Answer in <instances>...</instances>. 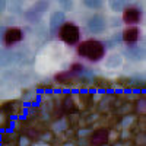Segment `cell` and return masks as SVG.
<instances>
[{"mask_svg": "<svg viewBox=\"0 0 146 146\" xmlns=\"http://www.w3.org/2000/svg\"><path fill=\"white\" fill-rule=\"evenodd\" d=\"M76 53L92 63H98L105 57V45L98 40H85L78 44Z\"/></svg>", "mask_w": 146, "mask_h": 146, "instance_id": "obj_1", "label": "cell"}, {"mask_svg": "<svg viewBox=\"0 0 146 146\" xmlns=\"http://www.w3.org/2000/svg\"><path fill=\"white\" fill-rule=\"evenodd\" d=\"M58 38L67 45H75L80 42V28L73 22H64L58 29Z\"/></svg>", "mask_w": 146, "mask_h": 146, "instance_id": "obj_2", "label": "cell"}, {"mask_svg": "<svg viewBox=\"0 0 146 146\" xmlns=\"http://www.w3.org/2000/svg\"><path fill=\"white\" fill-rule=\"evenodd\" d=\"M22 40H23V31L18 27L7 28L3 32V42L6 47H12V45L21 42Z\"/></svg>", "mask_w": 146, "mask_h": 146, "instance_id": "obj_3", "label": "cell"}, {"mask_svg": "<svg viewBox=\"0 0 146 146\" xmlns=\"http://www.w3.org/2000/svg\"><path fill=\"white\" fill-rule=\"evenodd\" d=\"M86 28L89 32L92 34H102L107 28V22H105V18L100 13H95L92 15L88 21H86Z\"/></svg>", "mask_w": 146, "mask_h": 146, "instance_id": "obj_4", "label": "cell"}, {"mask_svg": "<svg viewBox=\"0 0 146 146\" xmlns=\"http://www.w3.org/2000/svg\"><path fill=\"white\" fill-rule=\"evenodd\" d=\"M142 19V10L130 6V7H124L123 10V22L129 23V25H135V23H139Z\"/></svg>", "mask_w": 146, "mask_h": 146, "instance_id": "obj_5", "label": "cell"}, {"mask_svg": "<svg viewBox=\"0 0 146 146\" xmlns=\"http://www.w3.org/2000/svg\"><path fill=\"white\" fill-rule=\"evenodd\" d=\"M66 22V15L62 10H56L50 15V32L56 34L58 32V29L63 27V23Z\"/></svg>", "mask_w": 146, "mask_h": 146, "instance_id": "obj_6", "label": "cell"}, {"mask_svg": "<svg viewBox=\"0 0 146 146\" xmlns=\"http://www.w3.org/2000/svg\"><path fill=\"white\" fill-rule=\"evenodd\" d=\"M139 38H140V29L137 27H129L121 32V40H123L124 42H127V44L137 42Z\"/></svg>", "mask_w": 146, "mask_h": 146, "instance_id": "obj_7", "label": "cell"}, {"mask_svg": "<svg viewBox=\"0 0 146 146\" xmlns=\"http://www.w3.org/2000/svg\"><path fill=\"white\" fill-rule=\"evenodd\" d=\"M110 139V133L107 129H98L92 133L91 136V143L94 146H104Z\"/></svg>", "mask_w": 146, "mask_h": 146, "instance_id": "obj_8", "label": "cell"}, {"mask_svg": "<svg viewBox=\"0 0 146 146\" xmlns=\"http://www.w3.org/2000/svg\"><path fill=\"white\" fill-rule=\"evenodd\" d=\"M121 63H123V57L117 53L110 54L105 58V67H108V69H117V67L121 66Z\"/></svg>", "mask_w": 146, "mask_h": 146, "instance_id": "obj_9", "label": "cell"}, {"mask_svg": "<svg viewBox=\"0 0 146 146\" xmlns=\"http://www.w3.org/2000/svg\"><path fill=\"white\" fill-rule=\"evenodd\" d=\"M25 19H27L29 23H38V22L41 21V15H40L36 10L29 9V10L25 12Z\"/></svg>", "mask_w": 146, "mask_h": 146, "instance_id": "obj_10", "label": "cell"}, {"mask_svg": "<svg viewBox=\"0 0 146 146\" xmlns=\"http://www.w3.org/2000/svg\"><path fill=\"white\" fill-rule=\"evenodd\" d=\"M127 57L131 58V60H137V58H142L143 57V50H137V47H130L129 51H127Z\"/></svg>", "mask_w": 146, "mask_h": 146, "instance_id": "obj_11", "label": "cell"}, {"mask_svg": "<svg viewBox=\"0 0 146 146\" xmlns=\"http://www.w3.org/2000/svg\"><path fill=\"white\" fill-rule=\"evenodd\" d=\"M48 6H50V2H36L35 5H34V10H36L40 15H42L44 12H47V9H48Z\"/></svg>", "mask_w": 146, "mask_h": 146, "instance_id": "obj_12", "label": "cell"}, {"mask_svg": "<svg viewBox=\"0 0 146 146\" xmlns=\"http://www.w3.org/2000/svg\"><path fill=\"white\" fill-rule=\"evenodd\" d=\"M72 76H75V75H72L70 72H62V73H57V75H56V80L62 82V83H66L67 80H70Z\"/></svg>", "mask_w": 146, "mask_h": 146, "instance_id": "obj_13", "label": "cell"}, {"mask_svg": "<svg viewBox=\"0 0 146 146\" xmlns=\"http://www.w3.org/2000/svg\"><path fill=\"white\" fill-rule=\"evenodd\" d=\"M110 7L113 12H121L124 9V2H120V0H113L110 2Z\"/></svg>", "mask_w": 146, "mask_h": 146, "instance_id": "obj_14", "label": "cell"}, {"mask_svg": "<svg viewBox=\"0 0 146 146\" xmlns=\"http://www.w3.org/2000/svg\"><path fill=\"white\" fill-rule=\"evenodd\" d=\"M83 5L89 9H100L102 6V2H100V0H85Z\"/></svg>", "mask_w": 146, "mask_h": 146, "instance_id": "obj_15", "label": "cell"}, {"mask_svg": "<svg viewBox=\"0 0 146 146\" xmlns=\"http://www.w3.org/2000/svg\"><path fill=\"white\" fill-rule=\"evenodd\" d=\"M83 70H85V66L82 63H73L69 72L72 73V75H78V73H82Z\"/></svg>", "mask_w": 146, "mask_h": 146, "instance_id": "obj_16", "label": "cell"}, {"mask_svg": "<svg viewBox=\"0 0 146 146\" xmlns=\"http://www.w3.org/2000/svg\"><path fill=\"white\" fill-rule=\"evenodd\" d=\"M58 5L63 7V10H67V12L73 10V2H72V0H60Z\"/></svg>", "mask_w": 146, "mask_h": 146, "instance_id": "obj_17", "label": "cell"}, {"mask_svg": "<svg viewBox=\"0 0 146 146\" xmlns=\"http://www.w3.org/2000/svg\"><path fill=\"white\" fill-rule=\"evenodd\" d=\"M67 121L66 120H60V121H57L56 123V131H62V130H64L67 126Z\"/></svg>", "mask_w": 146, "mask_h": 146, "instance_id": "obj_18", "label": "cell"}, {"mask_svg": "<svg viewBox=\"0 0 146 146\" xmlns=\"http://www.w3.org/2000/svg\"><path fill=\"white\" fill-rule=\"evenodd\" d=\"M18 146H31V142L27 136H21L18 140Z\"/></svg>", "mask_w": 146, "mask_h": 146, "instance_id": "obj_19", "label": "cell"}, {"mask_svg": "<svg viewBox=\"0 0 146 146\" xmlns=\"http://www.w3.org/2000/svg\"><path fill=\"white\" fill-rule=\"evenodd\" d=\"M135 121V117H131V115H129V117H126L124 120H123V126L126 127V126H129L130 123H133Z\"/></svg>", "mask_w": 146, "mask_h": 146, "instance_id": "obj_20", "label": "cell"}, {"mask_svg": "<svg viewBox=\"0 0 146 146\" xmlns=\"http://www.w3.org/2000/svg\"><path fill=\"white\" fill-rule=\"evenodd\" d=\"M6 9H7V2H5V0H0V13H3Z\"/></svg>", "mask_w": 146, "mask_h": 146, "instance_id": "obj_21", "label": "cell"}, {"mask_svg": "<svg viewBox=\"0 0 146 146\" xmlns=\"http://www.w3.org/2000/svg\"><path fill=\"white\" fill-rule=\"evenodd\" d=\"M88 135H91L89 130H80V131H78V136L79 137H85V136H88Z\"/></svg>", "mask_w": 146, "mask_h": 146, "instance_id": "obj_22", "label": "cell"}, {"mask_svg": "<svg viewBox=\"0 0 146 146\" xmlns=\"http://www.w3.org/2000/svg\"><path fill=\"white\" fill-rule=\"evenodd\" d=\"M42 140L50 142V140H51V133H45V135H42Z\"/></svg>", "mask_w": 146, "mask_h": 146, "instance_id": "obj_23", "label": "cell"}, {"mask_svg": "<svg viewBox=\"0 0 146 146\" xmlns=\"http://www.w3.org/2000/svg\"><path fill=\"white\" fill-rule=\"evenodd\" d=\"M63 146H75V145H73V143H70V142H69V143H64Z\"/></svg>", "mask_w": 146, "mask_h": 146, "instance_id": "obj_24", "label": "cell"}, {"mask_svg": "<svg viewBox=\"0 0 146 146\" xmlns=\"http://www.w3.org/2000/svg\"><path fill=\"white\" fill-rule=\"evenodd\" d=\"M35 146H41V145H35Z\"/></svg>", "mask_w": 146, "mask_h": 146, "instance_id": "obj_25", "label": "cell"}]
</instances>
